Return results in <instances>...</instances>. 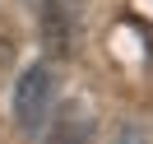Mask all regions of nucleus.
<instances>
[{
  "mask_svg": "<svg viewBox=\"0 0 153 144\" xmlns=\"http://www.w3.org/2000/svg\"><path fill=\"white\" fill-rule=\"evenodd\" d=\"M116 144H149V140H144L139 130H121V140H116Z\"/></svg>",
  "mask_w": 153,
  "mask_h": 144,
  "instance_id": "nucleus-4",
  "label": "nucleus"
},
{
  "mask_svg": "<svg viewBox=\"0 0 153 144\" xmlns=\"http://www.w3.org/2000/svg\"><path fill=\"white\" fill-rule=\"evenodd\" d=\"M70 37H74V19L60 0H47L42 5V42H47L51 56H65L70 51Z\"/></svg>",
  "mask_w": 153,
  "mask_h": 144,
  "instance_id": "nucleus-2",
  "label": "nucleus"
},
{
  "mask_svg": "<svg viewBox=\"0 0 153 144\" xmlns=\"http://www.w3.org/2000/svg\"><path fill=\"white\" fill-rule=\"evenodd\" d=\"M88 140H93V121L79 107H70V112H60V121L51 125V135L42 144H88Z\"/></svg>",
  "mask_w": 153,
  "mask_h": 144,
  "instance_id": "nucleus-3",
  "label": "nucleus"
},
{
  "mask_svg": "<svg viewBox=\"0 0 153 144\" xmlns=\"http://www.w3.org/2000/svg\"><path fill=\"white\" fill-rule=\"evenodd\" d=\"M51 107H56V70L42 60V65H28L19 75V88H14V121H19L23 135H37L47 125Z\"/></svg>",
  "mask_w": 153,
  "mask_h": 144,
  "instance_id": "nucleus-1",
  "label": "nucleus"
}]
</instances>
